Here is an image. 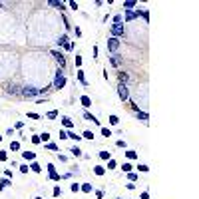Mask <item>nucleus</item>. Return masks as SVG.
Returning a JSON list of instances; mask_svg holds the SVG:
<instances>
[{"label":"nucleus","mask_w":199,"mask_h":199,"mask_svg":"<svg viewBox=\"0 0 199 199\" xmlns=\"http://www.w3.org/2000/svg\"><path fill=\"white\" fill-rule=\"evenodd\" d=\"M56 42H58V46H66V44H68V36L64 34V36H60V38L56 40Z\"/></svg>","instance_id":"obj_13"},{"label":"nucleus","mask_w":199,"mask_h":199,"mask_svg":"<svg viewBox=\"0 0 199 199\" xmlns=\"http://www.w3.org/2000/svg\"><path fill=\"white\" fill-rule=\"evenodd\" d=\"M80 189H82L84 193H90V191H92V185H90V183H84V185H82Z\"/></svg>","instance_id":"obj_22"},{"label":"nucleus","mask_w":199,"mask_h":199,"mask_svg":"<svg viewBox=\"0 0 199 199\" xmlns=\"http://www.w3.org/2000/svg\"><path fill=\"white\" fill-rule=\"evenodd\" d=\"M30 169H32V171H36V173H40V171H42V167H40L38 163H32V165H30Z\"/></svg>","instance_id":"obj_27"},{"label":"nucleus","mask_w":199,"mask_h":199,"mask_svg":"<svg viewBox=\"0 0 199 199\" xmlns=\"http://www.w3.org/2000/svg\"><path fill=\"white\" fill-rule=\"evenodd\" d=\"M94 173H96V175H104V173H106V169H104L102 165H96V167H94Z\"/></svg>","instance_id":"obj_17"},{"label":"nucleus","mask_w":199,"mask_h":199,"mask_svg":"<svg viewBox=\"0 0 199 199\" xmlns=\"http://www.w3.org/2000/svg\"><path fill=\"white\" fill-rule=\"evenodd\" d=\"M10 149H12V151H18V149H20V143H18V141H12V143H10Z\"/></svg>","instance_id":"obj_24"},{"label":"nucleus","mask_w":199,"mask_h":199,"mask_svg":"<svg viewBox=\"0 0 199 199\" xmlns=\"http://www.w3.org/2000/svg\"><path fill=\"white\" fill-rule=\"evenodd\" d=\"M84 118L88 119V121H92V123H96V125H98V123H100V119H98V118H94V116H92V114H88V112H86V114H84Z\"/></svg>","instance_id":"obj_9"},{"label":"nucleus","mask_w":199,"mask_h":199,"mask_svg":"<svg viewBox=\"0 0 199 199\" xmlns=\"http://www.w3.org/2000/svg\"><path fill=\"white\" fill-rule=\"evenodd\" d=\"M68 137H70V139H74V141H80V139H82V135H76V131H70V133H68Z\"/></svg>","instance_id":"obj_19"},{"label":"nucleus","mask_w":199,"mask_h":199,"mask_svg":"<svg viewBox=\"0 0 199 199\" xmlns=\"http://www.w3.org/2000/svg\"><path fill=\"white\" fill-rule=\"evenodd\" d=\"M102 135H104V137H110V135H112V131H110L108 127H102Z\"/></svg>","instance_id":"obj_29"},{"label":"nucleus","mask_w":199,"mask_h":199,"mask_svg":"<svg viewBox=\"0 0 199 199\" xmlns=\"http://www.w3.org/2000/svg\"><path fill=\"white\" fill-rule=\"evenodd\" d=\"M52 56H54V58H56V62H58V64H60V70H62V68H64V66H66V58H64V56H62V54H60V52H56V50H54V52H52Z\"/></svg>","instance_id":"obj_7"},{"label":"nucleus","mask_w":199,"mask_h":199,"mask_svg":"<svg viewBox=\"0 0 199 199\" xmlns=\"http://www.w3.org/2000/svg\"><path fill=\"white\" fill-rule=\"evenodd\" d=\"M110 121H112V123L116 125V123H118V121H119V118H118V116H110Z\"/></svg>","instance_id":"obj_39"},{"label":"nucleus","mask_w":199,"mask_h":199,"mask_svg":"<svg viewBox=\"0 0 199 199\" xmlns=\"http://www.w3.org/2000/svg\"><path fill=\"white\" fill-rule=\"evenodd\" d=\"M133 6H135V2H133V0H125V2H123V8H125V10H131Z\"/></svg>","instance_id":"obj_16"},{"label":"nucleus","mask_w":199,"mask_h":199,"mask_svg":"<svg viewBox=\"0 0 199 199\" xmlns=\"http://www.w3.org/2000/svg\"><path fill=\"white\" fill-rule=\"evenodd\" d=\"M48 171H50V175H54V173H56V167L50 163V165H48Z\"/></svg>","instance_id":"obj_41"},{"label":"nucleus","mask_w":199,"mask_h":199,"mask_svg":"<svg viewBox=\"0 0 199 199\" xmlns=\"http://www.w3.org/2000/svg\"><path fill=\"white\" fill-rule=\"evenodd\" d=\"M127 177H129V181H135V179H137V175H135V173H131V171L127 173Z\"/></svg>","instance_id":"obj_42"},{"label":"nucleus","mask_w":199,"mask_h":199,"mask_svg":"<svg viewBox=\"0 0 199 199\" xmlns=\"http://www.w3.org/2000/svg\"><path fill=\"white\" fill-rule=\"evenodd\" d=\"M131 167H133L131 163H123V165H121V169H123L125 173H129V171H131Z\"/></svg>","instance_id":"obj_25"},{"label":"nucleus","mask_w":199,"mask_h":199,"mask_svg":"<svg viewBox=\"0 0 199 199\" xmlns=\"http://www.w3.org/2000/svg\"><path fill=\"white\" fill-rule=\"evenodd\" d=\"M34 199H42V197H34Z\"/></svg>","instance_id":"obj_45"},{"label":"nucleus","mask_w":199,"mask_h":199,"mask_svg":"<svg viewBox=\"0 0 199 199\" xmlns=\"http://www.w3.org/2000/svg\"><path fill=\"white\" fill-rule=\"evenodd\" d=\"M32 143H40V135H34V137H32Z\"/></svg>","instance_id":"obj_43"},{"label":"nucleus","mask_w":199,"mask_h":199,"mask_svg":"<svg viewBox=\"0 0 199 199\" xmlns=\"http://www.w3.org/2000/svg\"><path fill=\"white\" fill-rule=\"evenodd\" d=\"M100 157L102 159H112V155H110V151H100Z\"/></svg>","instance_id":"obj_28"},{"label":"nucleus","mask_w":199,"mask_h":199,"mask_svg":"<svg viewBox=\"0 0 199 199\" xmlns=\"http://www.w3.org/2000/svg\"><path fill=\"white\" fill-rule=\"evenodd\" d=\"M64 84H66V76H64V72H62V70H58V72H56V78H54V86H52V88L60 90V88H64Z\"/></svg>","instance_id":"obj_1"},{"label":"nucleus","mask_w":199,"mask_h":199,"mask_svg":"<svg viewBox=\"0 0 199 199\" xmlns=\"http://www.w3.org/2000/svg\"><path fill=\"white\" fill-rule=\"evenodd\" d=\"M46 118H48V119H54V118H58V112H48V114H46Z\"/></svg>","instance_id":"obj_30"},{"label":"nucleus","mask_w":199,"mask_h":199,"mask_svg":"<svg viewBox=\"0 0 199 199\" xmlns=\"http://www.w3.org/2000/svg\"><path fill=\"white\" fill-rule=\"evenodd\" d=\"M82 137H86V139H94V133H92V131H84Z\"/></svg>","instance_id":"obj_33"},{"label":"nucleus","mask_w":199,"mask_h":199,"mask_svg":"<svg viewBox=\"0 0 199 199\" xmlns=\"http://www.w3.org/2000/svg\"><path fill=\"white\" fill-rule=\"evenodd\" d=\"M137 16V12H133V10H125V20L129 22V20H133Z\"/></svg>","instance_id":"obj_10"},{"label":"nucleus","mask_w":199,"mask_h":199,"mask_svg":"<svg viewBox=\"0 0 199 199\" xmlns=\"http://www.w3.org/2000/svg\"><path fill=\"white\" fill-rule=\"evenodd\" d=\"M137 118L141 119V121H145V123H147V119H149V116H147L145 112H139V110H137Z\"/></svg>","instance_id":"obj_14"},{"label":"nucleus","mask_w":199,"mask_h":199,"mask_svg":"<svg viewBox=\"0 0 199 199\" xmlns=\"http://www.w3.org/2000/svg\"><path fill=\"white\" fill-rule=\"evenodd\" d=\"M78 80L82 82V84H84V86H88V82L84 80V70H78Z\"/></svg>","instance_id":"obj_23"},{"label":"nucleus","mask_w":199,"mask_h":199,"mask_svg":"<svg viewBox=\"0 0 199 199\" xmlns=\"http://www.w3.org/2000/svg\"><path fill=\"white\" fill-rule=\"evenodd\" d=\"M40 141L48 143V141H50V133H40Z\"/></svg>","instance_id":"obj_21"},{"label":"nucleus","mask_w":199,"mask_h":199,"mask_svg":"<svg viewBox=\"0 0 199 199\" xmlns=\"http://www.w3.org/2000/svg\"><path fill=\"white\" fill-rule=\"evenodd\" d=\"M118 96L125 102V100H129V90H127V86L125 84H119L118 86Z\"/></svg>","instance_id":"obj_3"},{"label":"nucleus","mask_w":199,"mask_h":199,"mask_svg":"<svg viewBox=\"0 0 199 199\" xmlns=\"http://www.w3.org/2000/svg\"><path fill=\"white\" fill-rule=\"evenodd\" d=\"M8 185H12L8 177H4V179H0V189H4V187H8Z\"/></svg>","instance_id":"obj_18"},{"label":"nucleus","mask_w":199,"mask_h":199,"mask_svg":"<svg viewBox=\"0 0 199 199\" xmlns=\"http://www.w3.org/2000/svg\"><path fill=\"white\" fill-rule=\"evenodd\" d=\"M62 123H64L66 127H74V121H72V118H62Z\"/></svg>","instance_id":"obj_15"},{"label":"nucleus","mask_w":199,"mask_h":199,"mask_svg":"<svg viewBox=\"0 0 199 199\" xmlns=\"http://www.w3.org/2000/svg\"><path fill=\"white\" fill-rule=\"evenodd\" d=\"M62 195V189L60 187H54V197H60Z\"/></svg>","instance_id":"obj_37"},{"label":"nucleus","mask_w":199,"mask_h":199,"mask_svg":"<svg viewBox=\"0 0 199 199\" xmlns=\"http://www.w3.org/2000/svg\"><path fill=\"white\" fill-rule=\"evenodd\" d=\"M70 151H72V155H76V157H80V155H82V149H80L78 145H76V147H72Z\"/></svg>","instance_id":"obj_20"},{"label":"nucleus","mask_w":199,"mask_h":199,"mask_svg":"<svg viewBox=\"0 0 199 199\" xmlns=\"http://www.w3.org/2000/svg\"><path fill=\"white\" fill-rule=\"evenodd\" d=\"M110 62H112V66L121 68V64H123V58H121L119 54H112V56H110Z\"/></svg>","instance_id":"obj_6"},{"label":"nucleus","mask_w":199,"mask_h":199,"mask_svg":"<svg viewBox=\"0 0 199 199\" xmlns=\"http://www.w3.org/2000/svg\"><path fill=\"white\" fill-rule=\"evenodd\" d=\"M123 82H127V74L119 72V84H123Z\"/></svg>","instance_id":"obj_31"},{"label":"nucleus","mask_w":199,"mask_h":199,"mask_svg":"<svg viewBox=\"0 0 199 199\" xmlns=\"http://www.w3.org/2000/svg\"><path fill=\"white\" fill-rule=\"evenodd\" d=\"M141 199H149V193H147V191H143V193H141Z\"/></svg>","instance_id":"obj_44"},{"label":"nucleus","mask_w":199,"mask_h":199,"mask_svg":"<svg viewBox=\"0 0 199 199\" xmlns=\"http://www.w3.org/2000/svg\"><path fill=\"white\" fill-rule=\"evenodd\" d=\"M6 88H8V90H6V92H8V94H20V90H18V88H16V86H14V84H8V86H6Z\"/></svg>","instance_id":"obj_11"},{"label":"nucleus","mask_w":199,"mask_h":199,"mask_svg":"<svg viewBox=\"0 0 199 199\" xmlns=\"http://www.w3.org/2000/svg\"><path fill=\"white\" fill-rule=\"evenodd\" d=\"M137 167H139V171H143V173H145V171H149V167H147V165H143V163H139Z\"/></svg>","instance_id":"obj_36"},{"label":"nucleus","mask_w":199,"mask_h":199,"mask_svg":"<svg viewBox=\"0 0 199 199\" xmlns=\"http://www.w3.org/2000/svg\"><path fill=\"white\" fill-rule=\"evenodd\" d=\"M121 20H123V16H121V14L114 16V24H121Z\"/></svg>","instance_id":"obj_32"},{"label":"nucleus","mask_w":199,"mask_h":199,"mask_svg":"<svg viewBox=\"0 0 199 199\" xmlns=\"http://www.w3.org/2000/svg\"><path fill=\"white\" fill-rule=\"evenodd\" d=\"M80 102H82V106H84V108H90V106H92V100H90L88 96H82V98H80Z\"/></svg>","instance_id":"obj_8"},{"label":"nucleus","mask_w":199,"mask_h":199,"mask_svg":"<svg viewBox=\"0 0 199 199\" xmlns=\"http://www.w3.org/2000/svg\"><path fill=\"white\" fill-rule=\"evenodd\" d=\"M24 157L26 159H34L36 157V153H34V151H24Z\"/></svg>","instance_id":"obj_26"},{"label":"nucleus","mask_w":199,"mask_h":199,"mask_svg":"<svg viewBox=\"0 0 199 199\" xmlns=\"http://www.w3.org/2000/svg\"><path fill=\"white\" fill-rule=\"evenodd\" d=\"M123 24H112V36L118 38V36H123Z\"/></svg>","instance_id":"obj_4"},{"label":"nucleus","mask_w":199,"mask_h":199,"mask_svg":"<svg viewBox=\"0 0 199 199\" xmlns=\"http://www.w3.org/2000/svg\"><path fill=\"white\" fill-rule=\"evenodd\" d=\"M20 94H22L24 98H36V96H38V88H34V86H24V88L20 90Z\"/></svg>","instance_id":"obj_2"},{"label":"nucleus","mask_w":199,"mask_h":199,"mask_svg":"<svg viewBox=\"0 0 199 199\" xmlns=\"http://www.w3.org/2000/svg\"><path fill=\"white\" fill-rule=\"evenodd\" d=\"M28 118H30V119H40V116H38V114H34V112H30V114H28Z\"/></svg>","instance_id":"obj_38"},{"label":"nucleus","mask_w":199,"mask_h":199,"mask_svg":"<svg viewBox=\"0 0 199 199\" xmlns=\"http://www.w3.org/2000/svg\"><path fill=\"white\" fill-rule=\"evenodd\" d=\"M48 4H50V6H54V8H60V10L64 8V2H58V0H50Z\"/></svg>","instance_id":"obj_12"},{"label":"nucleus","mask_w":199,"mask_h":199,"mask_svg":"<svg viewBox=\"0 0 199 199\" xmlns=\"http://www.w3.org/2000/svg\"><path fill=\"white\" fill-rule=\"evenodd\" d=\"M46 147H48V149H52V151H56V149H58V145H56V143H50V141L46 143Z\"/></svg>","instance_id":"obj_34"},{"label":"nucleus","mask_w":199,"mask_h":199,"mask_svg":"<svg viewBox=\"0 0 199 199\" xmlns=\"http://www.w3.org/2000/svg\"><path fill=\"white\" fill-rule=\"evenodd\" d=\"M125 155H127V157H129V159L137 157V153H135V151H131V149H129V151H125Z\"/></svg>","instance_id":"obj_35"},{"label":"nucleus","mask_w":199,"mask_h":199,"mask_svg":"<svg viewBox=\"0 0 199 199\" xmlns=\"http://www.w3.org/2000/svg\"><path fill=\"white\" fill-rule=\"evenodd\" d=\"M119 44H121V42H119L118 38H114V36H112V38L108 40V48H110V52H114V54H116V52H118V48H119Z\"/></svg>","instance_id":"obj_5"},{"label":"nucleus","mask_w":199,"mask_h":199,"mask_svg":"<svg viewBox=\"0 0 199 199\" xmlns=\"http://www.w3.org/2000/svg\"><path fill=\"white\" fill-rule=\"evenodd\" d=\"M114 167H116V161L110 159V161H108V169H114Z\"/></svg>","instance_id":"obj_40"}]
</instances>
